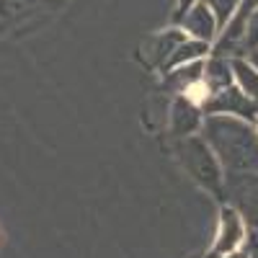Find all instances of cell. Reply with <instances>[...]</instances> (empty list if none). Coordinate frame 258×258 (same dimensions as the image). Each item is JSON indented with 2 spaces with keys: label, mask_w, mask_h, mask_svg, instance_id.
<instances>
[{
  "label": "cell",
  "mask_w": 258,
  "mask_h": 258,
  "mask_svg": "<svg viewBox=\"0 0 258 258\" xmlns=\"http://www.w3.org/2000/svg\"><path fill=\"white\" fill-rule=\"evenodd\" d=\"M202 135L227 173H258V129L253 121L209 114L202 121Z\"/></svg>",
  "instance_id": "1"
},
{
  "label": "cell",
  "mask_w": 258,
  "mask_h": 258,
  "mask_svg": "<svg viewBox=\"0 0 258 258\" xmlns=\"http://www.w3.org/2000/svg\"><path fill=\"white\" fill-rule=\"evenodd\" d=\"M176 153L181 158V165L186 173L197 181L202 188H207L214 197H225V168L220 165L217 155L212 153L204 137H178Z\"/></svg>",
  "instance_id": "2"
},
{
  "label": "cell",
  "mask_w": 258,
  "mask_h": 258,
  "mask_svg": "<svg viewBox=\"0 0 258 258\" xmlns=\"http://www.w3.org/2000/svg\"><path fill=\"white\" fill-rule=\"evenodd\" d=\"M225 194L230 204L243 214L248 232L258 238V173H227Z\"/></svg>",
  "instance_id": "3"
},
{
  "label": "cell",
  "mask_w": 258,
  "mask_h": 258,
  "mask_svg": "<svg viewBox=\"0 0 258 258\" xmlns=\"http://www.w3.org/2000/svg\"><path fill=\"white\" fill-rule=\"evenodd\" d=\"M202 111L204 114H227V116H238L245 121H258V103L250 101L238 85H227L222 91H214L202 101Z\"/></svg>",
  "instance_id": "4"
},
{
  "label": "cell",
  "mask_w": 258,
  "mask_h": 258,
  "mask_svg": "<svg viewBox=\"0 0 258 258\" xmlns=\"http://www.w3.org/2000/svg\"><path fill=\"white\" fill-rule=\"evenodd\" d=\"M248 225L243 220V214L235 209L232 204L222 207L220 209V225H217V238H214V250H217L220 255L240 248L248 238Z\"/></svg>",
  "instance_id": "5"
},
{
  "label": "cell",
  "mask_w": 258,
  "mask_h": 258,
  "mask_svg": "<svg viewBox=\"0 0 258 258\" xmlns=\"http://www.w3.org/2000/svg\"><path fill=\"white\" fill-rule=\"evenodd\" d=\"M181 29L186 31V36L191 39H199V41H207V44H212L214 39H217L220 34V26H217V18L212 16V11L202 3H194L181 18H178Z\"/></svg>",
  "instance_id": "6"
},
{
  "label": "cell",
  "mask_w": 258,
  "mask_h": 258,
  "mask_svg": "<svg viewBox=\"0 0 258 258\" xmlns=\"http://www.w3.org/2000/svg\"><path fill=\"white\" fill-rule=\"evenodd\" d=\"M202 106L197 101H191L188 96H178L170 106V132L176 137H188L197 129H202Z\"/></svg>",
  "instance_id": "7"
},
{
  "label": "cell",
  "mask_w": 258,
  "mask_h": 258,
  "mask_svg": "<svg viewBox=\"0 0 258 258\" xmlns=\"http://www.w3.org/2000/svg\"><path fill=\"white\" fill-rule=\"evenodd\" d=\"M186 31L183 29H168V31H160L155 34L153 39L145 44V62L150 64V68H158L163 70V64L168 62V57L176 52V47L181 44V41H186Z\"/></svg>",
  "instance_id": "8"
},
{
  "label": "cell",
  "mask_w": 258,
  "mask_h": 258,
  "mask_svg": "<svg viewBox=\"0 0 258 258\" xmlns=\"http://www.w3.org/2000/svg\"><path fill=\"white\" fill-rule=\"evenodd\" d=\"M202 75H204V59H197V62H186V64H176V68L165 70V80L163 85L173 93H188L194 85L202 83Z\"/></svg>",
  "instance_id": "9"
},
{
  "label": "cell",
  "mask_w": 258,
  "mask_h": 258,
  "mask_svg": "<svg viewBox=\"0 0 258 258\" xmlns=\"http://www.w3.org/2000/svg\"><path fill=\"white\" fill-rule=\"evenodd\" d=\"M202 83L207 85L209 93L222 91V88H227V85H232V83H235V75H232V62H230V57H217V54H212V57L204 62Z\"/></svg>",
  "instance_id": "10"
},
{
  "label": "cell",
  "mask_w": 258,
  "mask_h": 258,
  "mask_svg": "<svg viewBox=\"0 0 258 258\" xmlns=\"http://www.w3.org/2000/svg\"><path fill=\"white\" fill-rule=\"evenodd\" d=\"M232 75H235V85L250 98L258 103V68L245 59V57H232Z\"/></svg>",
  "instance_id": "11"
},
{
  "label": "cell",
  "mask_w": 258,
  "mask_h": 258,
  "mask_svg": "<svg viewBox=\"0 0 258 258\" xmlns=\"http://www.w3.org/2000/svg\"><path fill=\"white\" fill-rule=\"evenodd\" d=\"M209 54V44L207 41H199V39H186L181 41V44L176 47V52L168 57V62L163 64V73L170 70V68H176V64H186V62H197V59H204Z\"/></svg>",
  "instance_id": "12"
},
{
  "label": "cell",
  "mask_w": 258,
  "mask_h": 258,
  "mask_svg": "<svg viewBox=\"0 0 258 258\" xmlns=\"http://www.w3.org/2000/svg\"><path fill=\"white\" fill-rule=\"evenodd\" d=\"M54 0H0V21H16L26 13L49 8Z\"/></svg>",
  "instance_id": "13"
},
{
  "label": "cell",
  "mask_w": 258,
  "mask_h": 258,
  "mask_svg": "<svg viewBox=\"0 0 258 258\" xmlns=\"http://www.w3.org/2000/svg\"><path fill=\"white\" fill-rule=\"evenodd\" d=\"M202 3L212 11V16L217 18V26L222 29L227 21L232 18V13L238 11V6L243 3V0H202Z\"/></svg>",
  "instance_id": "14"
},
{
  "label": "cell",
  "mask_w": 258,
  "mask_h": 258,
  "mask_svg": "<svg viewBox=\"0 0 258 258\" xmlns=\"http://www.w3.org/2000/svg\"><path fill=\"white\" fill-rule=\"evenodd\" d=\"M255 49H258V6L253 8L245 29V52H255Z\"/></svg>",
  "instance_id": "15"
},
{
  "label": "cell",
  "mask_w": 258,
  "mask_h": 258,
  "mask_svg": "<svg viewBox=\"0 0 258 258\" xmlns=\"http://www.w3.org/2000/svg\"><path fill=\"white\" fill-rule=\"evenodd\" d=\"M225 258H250V245H248V248H245V245H240V248H235V250L225 253Z\"/></svg>",
  "instance_id": "16"
},
{
  "label": "cell",
  "mask_w": 258,
  "mask_h": 258,
  "mask_svg": "<svg viewBox=\"0 0 258 258\" xmlns=\"http://www.w3.org/2000/svg\"><path fill=\"white\" fill-rule=\"evenodd\" d=\"M194 3H199V0H178V13H176V21H178V18H181V16L194 6Z\"/></svg>",
  "instance_id": "17"
},
{
  "label": "cell",
  "mask_w": 258,
  "mask_h": 258,
  "mask_svg": "<svg viewBox=\"0 0 258 258\" xmlns=\"http://www.w3.org/2000/svg\"><path fill=\"white\" fill-rule=\"evenodd\" d=\"M250 258H258V238H253L250 243Z\"/></svg>",
  "instance_id": "18"
},
{
  "label": "cell",
  "mask_w": 258,
  "mask_h": 258,
  "mask_svg": "<svg viewBox=\"0 0 258 258\" xmlns=\"http://www.w3.org/2000/svg\"><path fill=\"white\" fill-rule=\"evenodd\" d=\"M250 62H253L255 68H258V49H255V52H250Z\"/></svg>",
  "instance_id": "19"
},
{
  "label": "cell",
  "mask_w": 258,
  "mask_h": 258,
  "mask_svg": "<svg viewBox=\"0 0 258 258\" xmlns=\"http://www.w3.org/2000/svg\"><path fill=\"white\" fill-rule=\"evenodd\" d=\"M207 258H220V253H217V250H214V253H209Z\"/></svg>",
  "instance_id": "20"
},
{
  "label": "cell",
  "mask_w": 258,
  "mask_h": 258,
  "mask_svg": "<svg viewBox=\"0 0 258 258\" xmlns=\"http://www.w3.org/2000/svg\"><path fill=\"white\" fill-rule=\"evenodd\" d=\"M255 129H258V126H255Z\"/></svg>",
  "instance_id": "21"
}]
</instances>
